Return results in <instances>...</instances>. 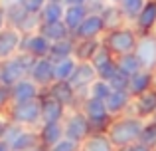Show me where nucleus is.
<instances>
[{
    "label": "nucleus",
    "instance_id": "obj_1",
    "mask_svg": "<svg viewBox=\"0 0 156 151\" xmlns=\"http://www.w3.org/2000/svg\"><path fill=\"white\" fill-rule=\"evenodd\" d=\"M142 129H144V121L138 115H122L109 125L107 137L115 145V149H125L140 141Z\"/></svg>",
    "mask_w": 156,
    "mask_h": 151
},
{
    "label": "nucleus",
    "instance_id": "obj_2",
    "mask_svg": "<svg viewBox=\"0 0 156 151\" xmlns=\"http://www.w3.org/2000/svg\"><path fill=\"white\" fill-rule=\"evenodd\" d=\"M36 58L26 52H18L14 58L4 60L2 62V70H0V81L6 85H16L18 81L30 77V70L34 66Z\"/></svg>",
    "mask_w": 156,
    "mask_h": 151
},
{
    "label": "nucleus",
    "instance_id": "obj_3",
    "mask_svg": "<svg viewBox=\"0 0 156 151\" xmlns=\"http://www.w3.org/2000/svg\"><path fill=\"white\" fill-rule=\"evenodd\" d=\"M103 44L119 58V56H125V54H133L136 50L138 36L133 28H117V30L107 32Z\"/></svg>",
    "mask_w": 156,
    "mask_h": 151
},
{
    "label": "nucleus",
    "instance_id": "obj_4",
    "mask_svg": "<svg viewBox=\"0 0 156 151\" xmlns=\"http://www.w3.org/2000/svg\"><path fill=\"white\" fill-rule=\"evenodd\" d=\"M85 117L91 123L93 133H107L109 125L113 123V115L107 109V104L103 100H95V97H85L83 101V109Z\"/></svg>",
    "mask_w": 156,
    "mask_h": 151
},
{
    "label": "nucleus",
    "instance_id": "obj_5",
    "mask_svg": "<svg viewBox=\"0 0 156 151\" xmlns=\"http://www.w3.org/2000/svg\"><path fill=\"white\" fill-rule=\"evenodd\" d=\"M10 121L22 125V127L42 123V97L22 101V104H14L10 108Z\"/></svg>",
    "mask_w": 156,
    "mask_h": 151
},
{
    "label": "nucleus",
    "instance_id": "obj_6",
    "mask_svg": "<svg viewBox=\"0 0 156 151\" xmlns=\"http://www.w3.org/2000/svg\"><path fill=\"white\" fill-rule=\"evenodd\" d=\"M63 127H65V137L71 141H77L79 145L93 133L91 123H89V119L85 117L83 111H73L69 115H65Z\"/></svg>",
    "mask_w": 156,
    "mask_h": 151
},
{
    "label": "nucleus",
    "instance_id": "obj_7",
    "mask_svg": "<svg viewBox=\"0 0 156 151\" xmlns=\"http://www.w3.org/2000/svg\"><path fill=\"white\" fill-rule=\"evenodd\" d=\"M22 40H24V34L18 28H12V26L4 28L0 32V62L14 58L16 52L22 48Z\"/></svg>",
    "mask_w": 156,
    "mask_h": 151
},
{
    "label": "nucleus",
    "instance_id": "obj_8",
    "mask_svg": "<svg viewBox=\"0 0 156 151\" xmlns=\"http://www.w3.org/2000/svg\"><path fill=\"white\" fill-rule=\"evenodd\" d=\"M134 54L140 60L144 70L154 72V68H156V36L154 34H142L140 38H138Z\"/></svg>",
    "mask_w": 156,
    "mask_h": 151
},
{
    "label": "nucleus",
    "instance_id": "obj_9",
    "mask_svg": "<svg viewBox=\"0 0 156 151\" xmlns=\"http://www.w3.org/2000/svg\"><path fill=\"white\" fill-rule=\"evenodd\" d=\"M30 80L42 88H50L55 81V62L50 58H38L30 70Z\"/></svg>",
    "mask_w": 156,
    "mask_h": 151
},
{
    "label": "nucleus",
    "instance_id": "obj_10",
    "mask_svg": "<svg viewBox=\"0 0 156 151\" xmlns=\"http://www.w3.org/2000/svg\"><path fill=\"white\" fill-rule=\"evenodd\" d=\"M50 48H51L50 40H48L46 36H42L40 32H36V34L24 36L20 52H26V54L34 56V58L38 60V58H48V56H50Z\"/></svg>",
    "mask_w": 156,
    "mask_h": 151
},
{
    "label": "nucleus",
    "instance_id": "obj_11",
    "mask_svg": "<svg viewBox=\"0 0 156 151\" xmlns=\"http://www.w3.org/2000/svg\"><path fill=\"white\" fill-rule=\"evenodd\" d=\"M107 30L105 22L101 18V14H89L85 18V22L73 32V38L79 42V40H93V38H99L101 34Z\"/></svg>",
    "mask_w": 156,
    "mask_h": 151
},
{
    "label": "nucleus",
    "instance_id": "obj_12",
    "mask_svg": "<svg viewBox=\"0 0 156 151\" xmlns=\"http://www.w3.org/2000/svg\"><path fill=\"white\" fill-rule=\"evenodd\" d=\"M65 119V105L53 100L50 93L42 97V123H63Z\"/></svg>",
    "mask_w": 156,
    "mask_h": 151
},
{
    "label": "nucleus",
    "instance_id": "obj_13",
    "mask_svg": "<svg viewBox=\"0 0 156 151\" xmlns=\"http://www.w3.org/2000/svg\"><path fill=\"white\" fill-rule=\"evenodd\" d=\"M154 88V72L152 70H140L129 80V93L133 97H138Z\"/></svg>",
    "mask_w": 156,
    "mask_h": 151
},
{
    "label": "nucleus",
    "instance_id": "obj_14",
    "mask_svg": "<svg viewBox=\"0 0 156 151\" xmlns=\"http://www.w3.org/2000/svg\"><path fill=\"white\" fill-rule=\"evenodd\" d=\"M48 93H50L53 100L59 101L61 105H65V108L73 105L77 100V89L71 85V81H53L50 88H48Z\"/></svg>",
    "mask_w": 156,
    "mask_h": 151
},
{
    "label": "nucleus",
    "instance_id": "obj_15",
    "mask_svg": "<svg viewBox=\"0 0 156 151\" xmlns=\"http://www.w3.org/2000/svg\"><path fill=\"white\" fill-rule=\"evenodd\" d=\"M95 80H97L95 66H93L91 62H79L75 74H73V77L69 81H71V85L77 89V92H81V89H87Z\"/></svg>",
    "mask_w": 156,
    "mask_h": 151
},
{
    "label": "nucleus",
    "instance_id": "obj_16",
    "mask_svg": "<svg viewBox=\"0 0 156 151\" xmlns=\"http://www.w3.org/2000/svg\"><path fill=\"white\" fill-rule=\"evenodd\" d=\"M38 97H40V85L34 80H30V77H26V80L18 81L16 85H12V101L14 104L38 100Z\"/></svg>",
    "mask_w": 156,
    "mask_h": 151
},
{
    "label": "nucleus",
    "instance_id": "obj_17",
    "mask_svg": "<svg viewBox=\"0 0 156 151\" xmlns=\"http://www.w3.org/2000/svg\"><path fill=\"white\" fill-rule=\"evenodd\" d=\"M38 133H40L42 147L50 151L53 145H57L65 137V127H63V123H42V129Z\"/></svg>",
    "mask_w": 156,
    "mask_h": 151
},
{
    "label": "nucleus",
    "instance_id": "obj_18",
    "mask_svg": "<svg viewBox=\"0 0 156 151\" xmlns=\"http://www.w3.org/2000/svg\"><path fill=\"white\" fill-rule=\"evenodd\" d=\"M133 105H134V115H138L140 119L154 117V113H156V89H148L146 93L134 97Z\"/></svg>",
    "mask_w": 156,
    "mask_h": 151
},
{
    "label": "nucleus",
    "instance_id": "obj_19",
    "mask_svg": "<svg viewBox=\"0 0 156 151\" xmlns=\"http://www.w3.org/2000/svg\"><path fill=\"white\" fill-rule=\"evenodd\" d=\"M136 30L140 34H152L156 28V0H146L142 12L136 18Z\"/></svg>",
    "mask_w": 156,
    "mask_h": 151
},
{
    "label": "nucleus",
    "instance_id": "obj_20",
    "mask_svg": "<svg viewBox=\"0 0 156 151\" xmlns=\"http://www.w3.org/2000/svg\"><path fill=\"white\" fill-rule=\"evenodd\" d=\"M130 101H133V96L126 89H113L111 96L105 100V104H107V109H109L111 115H121L130 105Z\"/></svg>",
    "mask_w": 156,
    "mask_h": 151
},
{
    "label": "nucleus",
    "instance_id": "obj_21",
    "mask_svg": "<svg viewBox=\"0 0 156 151\" xmlns=\"http://www.w3.org/2000/svg\"><path fill=\"white\" fill-rule=\"evenodd\" d=\"M91 14L89 6H65V16H63V22L65 26L71 30V36L81 24L85 22V18Z\"/></svg>",
    "mask_w": 156,
    "mask_h": 151
},
{
    "label": "nucleus",
    "instance_id": "obj_22",
    "mask_svg": "<svg viewBox=\"0 0 156 151\" xmlns=\"http://www.w3.org/2000/svg\"><path fill=\"white\" fill-rule=\"evenodd\" d=\"M75 46H77V40L73 36L71 38H65V40H59V42H53L48 58L53 60V62H59V60H65V58H73Z\"/></svg>",
    "mask_w": 156,
    "mask_h": 151
},
{
    "label": "nucleus",
    "instance_id": "obj_23",
    "mask_svg": "<svg viewBox=\"0 0 156 151\" xmlns=\"http://www.w3.org/2000/svg\"><path fill=\"white\" fill-rule=\"evenodd\" d=\"M101 44H103V40H99V38L79 40L77 46H75V54H73V58H75L77 62H91V58L95 56V52L101 48Z\"/></svg>",
    "mask_w": 156,
    "mask_h": 151
},
{
    "label": "nucleus",
    "instance_id": "obj_24",
    "mask_svg": "<svg viewBox=\"0 0 156 151\" xmlns=\"http://www.w3.org/2000/svg\"><path fill=\"white\" fill-rule=\"evenodd\" d=\"M40 133L32 131V129L24 127V131L18 135V139L10 145L12 151H34L36 147H40Z\"/></svg>",
    "mask_w": 156,
    "mask_h": 151
},
{
    "label": "nucleus",
    "instance_id": "obj_25",
    "mask_svg": "<svg viewBox=\"0 0 156 151\" xmlns=\"http://www.w3.org/2000/svg\"><path fill=\"white\" fill-rule=\"evenodd\" d=\"M79 151H117L107 133H91L87 139L81 143Z\"/></svg>",
    "mask_w": 156,
    "mask_h": 151
},
{
    "label": "nucleus",
    "instance_id": "obj_26",
    "mask_svg": "<svg viewBox=\"0 0 156 151\" xmlns=\"http://www.w3.org/2000/svg\"><path fill=\"white\" fill-rule=\"evenodd\" d=\"M40 34L46 36L48 40L53 44V42H59V40H65V38H71V30L65 26V22H55V24H42L40 28Z\"/></svg>",
    "mask_w": 156,
    "mask_h": 151
},
{
    "label": "nucleus",
    "instance_id": "obj_27",
    "mask_svg": "<svg viewBox=\"0 0 156 151\" xmlns=\"http://www.w3.org/2000/svg\"><path fill=\"white\" fill-rule=\"evenodd\" d=\"M101 18H103V22H105L107 32L121 28V24L125 22V16H122L119 4H107L103 10H101Z\"/></svg>",
    "mask_w": 156,
    "mask_h": 151
},
{
    "label": "nucleus",
    "instance_id": "obj_28",
    "mask_svg": "<svg viewBox=\"0 0 156 151\" xmlns=\"http://www.w3.org/2000/svg\"><path fill=\"white\" fill-rule=\"evenodd\" d=\"M44 24H55V22H63L65 16V4L63 2H48L46 8L40 12Z\"/></svg>",
    "mask_w": 156,
    "mask_h": 151
},
{
    "label": "nucleus",
    "instance_id": "obj_29",
    "mask_svg": "<svg viewBox=\"0 0 156 151\" xmlns=\"http://www.w3.org/2000/svg\"><path fill=\"white\" fill-rule=\"evenodd\" d=\"M117 68L122 72V74H126V76H134L136 72H140V70H144L142 68V64H140V60L136 58V54H125V56H119L117 58Z\"/></svg>",
    "mask_w": 156,
    "mask_h": 151
},
{
    "label": "nucleus",
    "instance_id": "obj_30",
    "mask_svg": "<svg viewBox=\"0 0 156 151\" xmlns=\"http://www.w3.org/2000/svg\"><path fill=\"white\" fill-rule=\"evenodd\" d=\"M77 66H79V62L75 58H65L55 62V81H69L75 74Z\"/></svg>",
    "mask_w": 156,
    "mask_h": 151
},
{
    "label": "nucleus",
    "instance_id": "obj_31",
    "mask_svg": "<svg viewBox=\"0 0 156 151\" xmlns=\"http://www.w3.org/2000/svg\"><path fill=\"white\" fill-rule=\"evenodd\" d=\"M144 4H146V0H121L119 8H121V12H122V16H125V20L136 22V18H138V14L142 12Z\"/></svg>",
    "mask_w": 156,
    "mask_h": 151
},
{
    "label": "nucleus",
    "instance_id": "obj_32",
    "mask_svg": "<svg viewBox=\"0 0 156 151\" xmlns=\"http://www.w3.org/2000/svg\"><path fill=\"white\" fill-rule=\"evenodd\" d=\"M111 92H113V88H111V84L109 81H105V80H99L97 77L95 81H93L91 85H89V89H87V97H95V100H107V97L111 96Z\"/></svg>",
    "mask_w": 156,
    "mask_h": 151
},
{
    "label": "nucleus",
    "instance_id": "obj_33",
    "mask_svg": "<svg viewBox=\"0 0 156 151\" xmlns=\"http://www.w3.org/2000/svg\"><path fill=\"white\" fill-rule=\"evenodd\" d=\"M113 52L109 50V48L105 46V44H101V48L95 52V56L91 58V64L95 66V70H101V68H105L107 64H111V62H115L117 58H113Z\"/></svg>",
    "mask_w": 156,
    "mask_h": 151
},
{
    "label": "nucleus",
    "instance_id": "obj_34",
    "mask_svg": "<svg viewBox=\"0 0 156 151\" xmlns=\"http://www.w3.org/2000/svg\"><path fill=\"white\" fill-rule=\"evenodd\" d=\"M140 143H144L150 149H156V123L154 121L144 123V129L140 133Z\"/></svg>",
    "mask_w": 156,
    "mask_h": 151
},
{
    "label": "nucleus",
    "instance_id": "obj_35",
    "mask_svg": "<svg viewBox=\"0 0 156 151\" xmlns=\"http://www.w3.org/2000/svg\"><path fill=\"white\" fill-rule=\"evenodd\" d=\"M6 16H8V26L18 28L20 24L24 22V18L28 16V12L24 10L22 4H20V6H14V8H10V10H6Z\"/></svg>",
    "mask_w": 156,
    "mask_h": 151
},
{
    "label": "nucleus",
    "instance_id": "obj_36",
    "mask_svg": "<svg viewBox=\"0 0 156 151\" xmlns=\"http://www.w3.org/2000/svg\"><path fill=\"white\" fill-rule=\"evenodd\" d=\"M22 131H24L22 125L14 123V121H8V123H6V131H4V139H2V141H6L8 145H12L16 139H18V135H20Z\"/></svg>",
    "mask_w": 156,
    "mask_h": 151
},
{
    "label": "nucleus",
    "instance_id": "obj_37",
    "mask_svg": "<svg viewBox=\"0 0 156 151\" xmlns=\"http://www.w3.org/2000/svg\"><path fill=\"white\" fill-rule=\"evenodd\" d=\"M48 0H22V8L28 14H40L46 8Z\"/></svg>",
    "mask_w": 156,
    "mask_h": 151
},
{
    "label": "nucleus",
    "instance_id": "obj_38",
    "mask_svg": "<svg viewBox=\"0 0 156 151\" xmlns=\"http://www.w3.org/2000/svg\"><path fill=\"white\" fill-rule=\"evenodd\" d=\"M119 72V68H117V60L115 62H111V64H107L105 68H101V70H97V77L99 80H105V81H111L115 77V74Z\"/></svg>",
    "mask_w": 156,
    "mask_h": 151
},
{
    "label": "nucleus",
    "instance_id": "obj_39",
    "mask_svg": "<svg viewBox=\"0 0 156 151\" xmlns=\"http://www.w3.org/2000/svg\"><path fill=\"white\" fill-rule=\"evenodd\" d=\"M129 80H130L129 76L122 74V72L119 70L117 74H115V77L109 81V84H111V88H113V89H126V92H129Z\"/></svg>",
    "mask_w": 156,
    "mask_h": 151
},
{
    "label": "nucleus",
    "instance_id": "obj_40",
    "mask_svg": "<svg viewBox=\"0 0 156 151\" xmlns=\"http://www.w3.org/2000/svg\"><path fill=\"white\" fill-rule=\"evenodd\" d=\"M79 149H81V145L77 143V141H71V139H67V137H63V139L57 145H53L50 151H79Z\"/></svg>",
    "mask_w": 156,
    "mask_h": 151
},
{
    "label": "nucleus",
    "instance_id": "obj_41",
    "mask_svg": "<svg viewBox=\"0 0 156 151\" xmlns=\"http://www.w3.org/2000/svg\"><path fill=\"white\" fill-rule=\"evenodd\" d=\"M10 101H12V88L0 81V109L6 108Z\"/></svg>",
    "mask_w": 156,
    "mask_h": 151
},
{
    "label": "nucleus",
    "instance_id": "obj_42",
    "mask_svg": "<svg viewBox=\"0 0 156 151\" xmlns=\"http://www.w3.org/2000/svg\"><path fill=\"white\" fill-rule=\"evenodd\" d=\"M119 151H154V149H150V147H146L144 143H133V145H129V147H125V149H119Z\"/></svg>",
    "mask_w": 156,
    "mask_h": 151
},
{
    "label": "nucleus",
    "instance_id": "obj_43",
    "mask_svg": "<svg viewBox=\"0 0 156 151\" xmlns=\"http://www.w3.org/2000/svg\"><path fill=\"white\" fill-rule=\"evenodd\" d=\"M22 4V0H0V6L4 8V10H10V8L14 6H20Z\"/></svg>",
    "mask_w": 156,
    "mask_h": 151
},
{
    "label": "nucleus",
    "instance_id": "obj_44",
    "mask_svg": "<svg viewBox=\"0 0 156 151\" xmlns=\"http://www.w3.org/2000/svg\"><path fill=\"white\" fill-rule=\"evenodd\" d=\"M6 26H8V16H6V10L0 6V32H2Z\"/></svg>",
    "mask_w": 156,
    "mask_h": 151
},
{
    "label": "nucleus",
    "instance_id": "obj_45",
    "mask_svg": "<svg viewBox=\"0 0 156 151\" xmlns=\"http://www.w3.org/2000/svg\"><path fill=\"white\" fill-rule=\"evenodd\" d=\"M65 6H87L89 0H63Z\"/></svg>",
    "mask_w": 156,
    "mask_h": 151
},
{
    "label": "nucleus",
    "instance_id": "obj_46",
    "mask_svg": "<svg viewBox=\"0 0 156 151\" xmlns=\"http://www.w3.org/2000/svg\"><path fill=\"white\" fill-rule=\"evenodd\" d=\"M4 131H6V123H4V121H0V141L4 139Z\"/></svg>",
    "mask_w": 156,
    "mask_h": 151
},
{
    "label": "nucleus",
    "instance_id": "obj_47",
    "mask_svg": "<svg viewBox=\"0 0 156 151\" xmlns=\"http://www.w3.org/2000/svg\"><path fill=\"white\" fill-rule=\"evenodd\" d=\"M0 151H12V149H10V145H8L6 141H0Z\"/></svg>",
    "mask_w": 156,
    "mask_h": 151
},
{
    "label": "nucleus",
    "instance_id": "obj_48",
    "mask_svg": "<svg viewBox=\"0 0 156 151\" xmlns=\"http://www.w3.org/2000/svg\"><path fill=\"white\" fill-rule=\"evenodd\" d=\"M109 4H121V0H107Z\"/></svg>",
    "mask_w": 156,
    "mask_h": 151
},
{
    "label": "nucleus",
    "instance_id": "obj_49",
    "mask_svg": "<svg viewBox=\"0 0 156 151\" xmlns=\"http://www.w3.org/2000/svg\"><path fill=\"white\" fill-rule=\"evenodd\" d=\"M34 151H48V149H44V147H42V145H40V147H36Z\"/></svg>",
    "mask_w": 156,
    "mask_h": 151
},
{
    "label": "nucleus",
    "instance_id": "obj_50",
    "mask_svg": "<svg viewBox=\"0 0 156 151\" xmlns=\"http://www.w3.org/2000/svg\"><path fill=\"white\" fill-rule=\"evenodd\" d=\"M48 2H63V0H48Z\"/></svg>",
    "mask_w": 156,
    "mask_h": 151
},
{
    "label": "nucleus",
    "instance_id": "obj_51",
    "mask_svg": "<svg viewBox=\"0 0 156 151\" xmlns=\"http://www.w3.org/2000/svg\"><path fill=\"white\" fill-rule=\"evenodd\" d=\"M154 88H156V72H154Z\"/></svg>",
    "mask_w": 156,
    "mask_h": 151
},
{
    "label": "nucleus",
    "instance_id": "obj_52",
    "mask_svg": "<svg viewBox=\"0 0 156 151\" xmlns=\"http://www.w3.org/2000/svg\"><path fill=\"white\" fill-rule=\"evenodd\" d=\"M152 121H154V123H156V113H154V117H152Z\"/></svg>",
    "mask_w": 156,
    "mask_h": 151
},
{
    "label": "nucleus",
    "instance_id": "obj_53",
    "mask_svg": "<svg viewBox=\"0 0 156 151\" xmlns=\"http://www.w3.org/2000/svg\"><path fill=\"white\" fill-rule=\"evenodd\" d=\"M152 34H154V36H156V28H154V32H152Z\"/></svg>",
    "mask_w": 156,
    "mask_h": 151
},
{
    "label": "nucleus",
    "instance_id": "obj_54",
    "mask_svg": "<svg viewBox=\"0 0 156 151\" xmlns=\"http://www.w3.org/2000/svg\"><path fill=\"white\" fill-rule=\"evenodd\" d=\"M0 70H2V62H0Z\"/></svg>",
    "mask_w": 156,
    "mask_h": 151
}]
</instances>
